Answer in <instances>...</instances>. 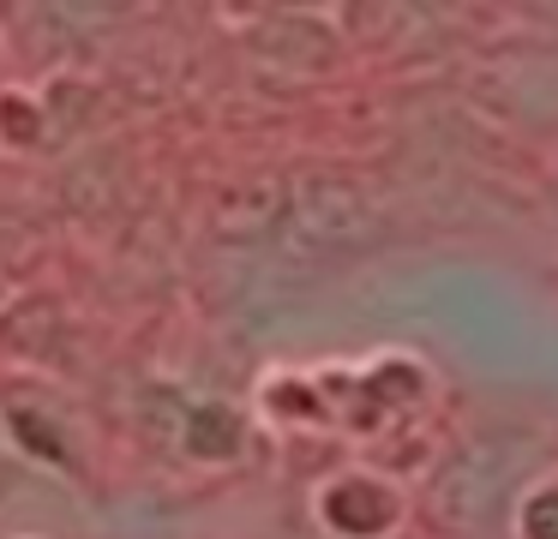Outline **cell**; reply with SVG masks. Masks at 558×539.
Segmentation results:
<instances>
[{
    "instance_id": "obj_1",
    "label": "cell",
    "mask_w": 558,
    "mask_h": 539,
    "mask_svg": "<svg viewBox=\"0 0 558 539\" xmlns=\"http://www.w3.org/2000/svg\"><path fill=\"white\" fill-rule=\"evenodd\" d=\"M546 474V438L529 419H481L438 455L421 515L450 539H481L510 522L522 491Z\"/></svg>"
},
{
    "instance_id": "obj_2",
    "label": "cell",
    "mask_w": 558,
    "mask_h": 539,
    "mask_svg": "<svg viewBox=\"0 0 558 539\" xmlns=\"http://www.w3.org/2000/svg\"><path fill=\"white\" fill-rule=\"evenodd\" d=\"M385 240V210L373 192L349 174H306L289 192V216H282V246L306 264H342L361 258L366 246Z\"/></svg>"
},
{
    "instance_id": "obj_6",
    "label": "cell",
    "mask_w": 558,
    "mask_h": 539,
    "mask_svg": "<svg viewBox=\"0 0 558 539\" xmlns=\"http://www.w3.org/2000/svg\"><path fill=\"white\" fill-rule=\"evenodd\" d=\"M553 204H558V168H553Z\"/></svg>"
},
{
    "instance_id": "obj_4",
    "label": "cell",
    "mask_w": 558,
    "mask_h": 539,
    "mask_svg": "<svg viewBox=\"0 0 558 539\" xmlns=\"http://www.w3.org/2000/svg\"><path fill=\"white\" fill-rule=\"evenodd\" d=\"M318 522L337 539H390L402 522V491L373 474H342L318 491Z\"/></svg>"
},
{
    "instance_id": "obj_3",
    "label": "cell",
    "mask_w": 558,
    "mask_h": 539,
    "mask_svg": "<svg viewBox=\"0 0 558 539\" xmlns=\"http://www.w3.org/2000/svg\"><path fill=\"white\" fill-rule=\"evenodd\" d=\"M481 90H486V102L505 108L510 126L558 132V54L517 48V54L486 60V66H481Z\"/></svg>"
},
{
    "instance_id": "obj_5",
    "label": "cell",
    "mask_w": 558,
    "mask_h": 539,
    "mask_svg": "<svg viewBox=\"0 0 558 539\" xmlns=\"http://www.w3.org/2000/svg\"><path fill=\"white\" fill-rule=\"evenodd\" d=\"M510 534L517 539H558V462L522 491L517 515H510Z\"/></svg>"
}]
</instances>
